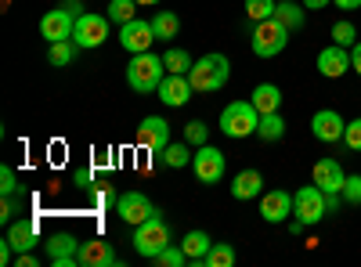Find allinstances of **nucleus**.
<instances>
[{"label":"nucleus","instance_id":"37","mask_svg":"<svg viewBox=\"0 0 361 267\" xmlns=\"http://www.w3.org/2000/svg\"><path fill=\"white\" fill-rule=\"evenodd\" d=\"M343 144L350 148V152H361V116L347 123V130H343Z\"/></svg>","mask_w":361,"mask_h":267},{"label":"nucleus","instance_id":"38","mask_svg":"<svg viewBox=\"0 0 361 267\" xmlns=\"http://www.w3.org/2000/svg\"><path fill=\"white\" fill-rule=\"evenodd\" d=\"M0 192H4V195H18V173L11 166H0Z\"/></svg>","mask_w":361,"mask_h":267},{"label":"nucleus","instance_id":"35","mask_svg":"<svg viewBox=\"0 0 361 267\" xmlns=\"http://www.w3.org/2000/svg\"><path fill=\"white\" fill-rule=\"evenodd\" d=\"M343 202L347 206H361V173H347V185H343Z\"/></svg>","mask_w":361,"mask_h":267},{"label":"nucleus","instance_id":"24","mask_svg":"<svg viewBox=\"0 0 361 267\" xmlns=\"http://www.w3.org/2000/svg\"><path fill=\"white\" fill-rule=\"evenodd\" d=\"M304 11H307V8H304V4H296V0H282V4L275 8V18H279V22L289 29V33H293V29L304 25V18H307Z\"/></svg>","mask_w":361,"mask_h":267},{"label":"nucleus","instance_id":"21","mask_svg":"<svg viewBox=\"0 0 361 267\" xmlns=\"http://www.w3.org/2000/svg\"><path fill=\"white\" fill-rule=\"evenodd\" d=\"M231 195H235L238 202L260 199V195H264V177H260V170H243V173H235V181H231Z\"/></svg>","mask_w":361,"mask_h":267},{"label":"nucleus","instance_id":"46","mask_svg":"<svg viewBox=\"0 0 361 267\" xmlns=\"http://www.w3.org/2000/svg\"><path fill=\"white\" fill-rule=\"evenodd\" d=\"M329 4H333V0H304L307 11H322V8H329Z\"/></svg>","mask_w":361,"mask_h":267},{"label":"nucleus","instance_id":"15","mask_svg":"<svg viewBox=\"0 0 361 267\" xmlns=\"http://www.w3.org/2000/svg\"><path fill=\"white\" fill-rule=\"evenodd\" d=\"M76 260H80V267H112V263H119L109 239H80Z\"/></svg>","mask_w":361,"mask_h":267},{"label":"nucleus","instance_id":"6","mask_svg":"<svg viewBox=\"0 0 361 267\" xmlns=\"http://www.w3.org/2000/svg\"><path fill=\"white\" fill-rule=\"evenodd\" d=\"M293 217H300L307 228L311 224H322L329 217V199L318 185H307V188H300L293 192Z\"/></svg>","mask_w":361,"mask_h":267},{"label":"nucleus","instance_id":"25","mask_svg":"<svg viewBox=\"0 0 361 267\" xmlns=\"http://www.w3.org/2000/svg\"><path fill=\"white\" fill-rule=\"evenodd\" d=\"M159 156H163V163H166L170 170H185V166H192V144H188V141H185V144H173V141H170Z\"/></svg>","mask_w":361,"mask_h":267},{"label":"nucleus","instance_id":"22","mask_svg":"<svg viewBox=\"0 0 361 267\" xmlns=\"http://www.w3.org/2000/svg\"><path fill=\"white\" fill-rule=\"evenodd\" d=\"M253 105H257L260 116L279 112V108H282V91H279L275 83H257V87H253Z\"/></svg>","mask_w":361,"mask_h":267},{"label":"nucleus","instance_id":"33","mask_svg":"<svg viewBox=\"0 0 361 267\" xmlns=\"http://www.w3.org/2000/svg\"><path fill=\"white\" fill-rule=\"evenodd\" d=\"M156 263L159 267H185L188 263V253L180 249V246H166L163 253H156Z\"/></svg>","mask_w":361,"mask_h":267},{"label":"nucleus","instance_id":"10","mask_svg":"<svg viewBox=\"0 0 361 267\" xmlns=\"http://www.w3.org/2000/svg\"><path fill=\"white\" fill-rule=\"evenodd\" d=\"M166 144H170V123L163 116H145L137 123V148H145V152H163Z\"/></svg>","mask_w":361,"mask_h":267},{"label":"nucleus","instance_id":"29","mask_svg":"<svg viewBox=\"0 0 361 267\" xmlns=\"http://www.w3.org/2000/svg\"><path fill=\"white\" fill-rule=\"evenodd\" d=\"M152 29H156V40H173L177 29H180V18H177L173 11H156Z\"/></svg>","mask_w":361,"mask_h":267},{"label":"nucleus","instance_id":"3","mask_svg":"<svg viewBox=\"0 0 361 267\" xmlns=\"http://www.w3.org/2000/svg\"><path fill=\"white\" fill-rule=\"evenodd\" d=\"M130 246H134V253H137V256L156 260V253H163V249L170 246V224H166L159 213H152L145 224H137V228H134Z\"/></svg>","mask_w":361,"mask_h":267},{"label":"nucleus","instance_id":"19","mask_svg":"<svg viewBox=\"0 0 361 267\" xmlns=\"http://www.w3.org/2000/svg\"><path fill=\"white\" fill-rule=\"evenodd\" d=\"M318 73L325 76V80H340L343 73H350V51L347 47H340V44H333V47H325V51H318Z\"/></svg>","mask_w":361,"mask_h":267},{"label":"nucleus","instance_id":"13","mask_svg":"<svg viewBox=\"0 0 361 267\" xmlns=\"http://www.w3.org/2000/svg\"><path fill=\"white\" fill-rule=\"evenodd\" d=\"M343 130H347V120H343L336 108H318V112L311 116V134H314L318 141H325V144L343 141Z\"/></svg>","mask_w":361,"mask_h":267},{"label":"nucleus","instance_id":"44","mask_svg":"<svg viewBox=\"0 0 361 267\" xmlns=\"http://www.w3.org/2000/svg\"><path fill=\"white\" fill-rule=\"evenodd\" d=\"M333 4H336L340 11H357V8H361V0H333Z\"/></svg>","mask_w":361,"mask_h":267},{"label":"nucleus","instance_id":"42","mask_svg":"<svg viewBox=\"0 0 361 267\" xmlns=\"http://www.w3.org/2000/svg\"><path fill=\"white\" fill-rule=\"evenodd\" d=\"M350 69H354V73L361 76V40H357V44L350 47Z\"/></svg>","mask_w":361,"mask_h":267},{"label":"nucleus","instance_id":"41","mask_svg":"<svg viewBox=\"0 0 361 267\" xmlns=\"http://www.w3.org/2000/svg\"><path fill=\"white\" fill-rule=\"evenodd\" d=\"M119 199H116V192L112 188H98L94 192V210H109V206H116Z\"/></svg>","mask_w":361,"mask_h":267},{"label":"nucleus","instance_id":"30","mask_svg":"<svg viewBox=\"0 0 361 267\" xmlns=\"http://www.w3.org/2000/svg\"><path fill=\"white\" fill-rule=\"evenodd\" d=\"M130 18H137V0H112L109 4V22L127 25Z\"/></svg>","mask_w":361,"mask_h":267},{"label":"nucleus","instance_id":"32","mask_svg":"<svg viewBox=\"0 0 361 267\" xmlns=\"http://www.w3.org/2000/svg\"><path fill=\"white\" fill-rule=\"evenodd\" d=\"M275 0H246V18L250 22H264V18H271L275 15Z\"/></svg>","mask_w":361,"mask_h":267},{"label":"nucleus","instance_id":"7","mask_svg":"<svg viewBox=\"0 0 361 267\" xmlns=\"http://www.w3.org/2000/svg\"><path fill=\"white\" fill-rule=\"evenodd\" d=\"M109 40V18L105 15H94V11H83L76 15V25H73V44L80 51H94Z\"/></svg>","mask_w":361,"mask_h":267},{"label":"nucleus","instance_id":"1","mask_svg":"<svg viewBox=\"0 0 361 267\" xmlns=\"http://www.w3.org/2000/svg\"><path fill=\"white\" fill-rule=\"evenodd\" d=\"M231 76V62L224 54H202L199 62L188 69V83L195 94H214V91H224V83Z\"/></svg>","mask_w":361,"mask_h":267},{"label":"nucleus","instance_id":"2","mask_svg":"<svg viewBox=\"0 0 361 267\" xmlns=\"http://www.w3.org/2000/svg\"><path fill=\"white\" fill-rule=\"evenodd\" d=\"M163 76H166L163 54H152V51L130 54V66H127V87H130V91H137V94H152V91H159Z\"/></svg>","mask_w":361,"mask_h":267},{"label":"nucleus","instance_id":"31","mask_svg":"<svg viewBox=\"0 0 361 267\" xmlns=\"http://www.w3.org/2000/svg\"><path fill=\"white\" fill-rule=\"evenodd\" d=\"M202 263H206V267H231V263H235V249H231L228 242H214Z\"/></svg>","mask_w":361,"mask_h":267},{"label":"nucleus","instance_id":"9","mask_svg":"<svg viewBox=\"0 0 361 267\" xmlns=\"http://www.w3.org/2000/svg\"><path fill=\"white\" fill-rule=\"evenodd\" d=\"M116 213H119V221H123V224L137 228L152 213H159V210L152 206V199H148L145 192H123V195H119V202H116Z\"/></svg>","mask_w":361,"mask_h":267},{"label":"nucleus","instance_id":"17","mask_svg":"<svg viewBox=\"0 0 361 267\" xmlns=\"http://www.w3.org/2000/svg\"><path fill=\"white\" fill-rule=\"evenodd\" d=\"M73 25H76V15H73L69 8L47 11V15L40 18V37H44L47 44H54V40H73Z\"/></svg>","mask_w":361,"mask_h":267},{"label":"nucleus","instance_id":"12","mask_svg":"<svg viewBox=\"0 0 361 267\" xmlns=\"http://www.w3.org/2000/svg\"><path fill=\"white\" fill-rule=\"evenodd\" d=\"M311 181L325 192V195H340L343 192V185H347V170L340 166V159H318L314 163V170H311Z\"/></svg>","mask_w":361,"mask_h":267},{"label":"nucleus","instance_id":"16","mask_svg":"<svg viewBox=\"0 0 361 267\" xmlns=\"http://www.w3.org/2000/svg\"><path fill=\"white\" fill-rule=\"evenodd\" d=\"M76 249H80L76 235H69V231L51 235V239H47V260H51V267H80Z\"/></svg>","mask_w":361,"mask_h":267},{"label":"nucleus","instance_id":"18","mask_svg":"<svg viewBox=\"0 0 361 267\" xmlns=\"http://www.w3.org/2000/svg\"><path fill=\"white\" fill-rule=\"evenodd\" d=\"M156 94H159V101H163V105H170V108H180V105H188V98H192L195 91H192L188 76H180V73H166Z\"/></svg>","mask_w":361,"mask_h":267},{"label":"nucleus","instance_id":"8","mask_svg":"<svg viewBox=\"0 0 361 267\" xmlns=\"http://www.w3.org/2000/svg\"><path fill=\"white\" fill-rule=\"evenodd\" d=\"M192 166H195L199 185H217V181H224V166H228V159H224L221 148H214V144H199V148H195V156H192Z\"/></svg>","mask_w":361,"mask_h":267},{"label":"nucleus","instance_id":"40","mask_svg":"<svg viewBox=\"0 0 361 267\" xmlns=\"http://www.w3.org/2000/svg\"><path fill=\"white\" fill-rule=\"evenodd\" d=\"M18 210H22L18 195H4V206H0V221H4V224H11V221L18 217Z\"/></svg>","mask_w":361,"mask_h":267},{"label":"nucleus","instance_id":"39","mask_svg":"<svg viewBox=\"0 0 361 267\" xmlns=\"http://www.w3.org/2000/svg\"><path fill=\"white\" fill-rule=\"evenodd\" d=\"M73 185H76L80 192H90V188H94V166H80V170L73 173Z\"/></svg>","mask_w":361,"mask_h":267},{"label":"nucleus","instance_id":"11","mask_svg":"<svg viewBox=\"0 0 361 267\" xmlns=\"http://www.w3.org/2000/svg\"><path fill=\"white\" fill-rule=\"evenodd\" d=\"M119 44H123L130 54L152 51V44H156V29H152V22H145V18H130L127 25H119Z\"/></svg>","mask_w":361,"mask_h":267},{"label":"nucleus","instance_id":"5","mask_svg":"<svg viewBox=\"0 0 361 267\" xmlns=\"http://www.w3.org/2000/svg\"><path fill=\"white\" fill-rule=\"evenodd\" d=\"M253 54L257 58H275V54H282L286 51V44H289V29L271 15V18H264V22H253Z\"/></svg>","mask_w":361,"mask_h":267},{"label":"nucleus","instance_id":"36","mask_svg":"<svg viewBox=\"0 0 361 267\" xmlns=\"http://www.w3.org/2000/svg\"><path fill=\"white\" fill-rule=\"evenodd\" d=\"M206 137H209V127L202 123V120H192V123H185V141L188 144H206Z\"/></svg>","mask_w":361,"mask_h":267},{"label":"nucleus","instance_id":"23","mask_svg":"<svg viewBox=\"0 0 361 267\" xmlns=\"http://www.w3.org/2000/svg\"><path fill=\"white\" fill-rule=\"evenodd\" d=\"M209 246H214V239H209L206 231H188L185 242H180V249L188 253V263H202L206 253H209Z\"/></svg>","mask_w":361,"mask_h":267},{"label":"nucleus","instance_id":"27","mask_svg":"<svg viewBox=\"0 0 361 267\" xmlns=\"http://www.w3.org/2000/svg\"><path fill=\"white\" fill-rule=\"evenodd\" d=\"M73 58H76V44H73V40H54V44H47V62H51V66L66 69V66H73Z\"/></svg>","mask_w":361,"mask_h":267},{"label":"nucleus","instance_id":"47","mask_svg":"<svg viewBox=\"0 0 361 267\" xmlns=\"http://www.w3.org/2000/svg\"><path fill=\"white\" fill-rule=\"evenodd\" d=\"M141 8H152V4H163V0H137Z\"/></svg>","mask_w":361,"mask_h":267},{"label":"nucleus","instance_id":"28","mask_svg":"<svg viewBox=\"0 0 361 267\" xmlns=\"http://www.w3.org/2000/svg\"><path fill=\"white\" fill-rule=\"evenodd\" d=\"M163 66H166V73H180V76H188V69H192L195 62H192V54H188L185 47H170V51L163 54Z\"/></svg>","mask_w":361,"mask_h":267},{"label":"nucleus","instance_id":"43","mask_svg":"<svg viewBox=\"0 0 361 267\" xmlns=\"http://www.w3.org/2000/svg\"><path fill=\"white\" fill-rule=\"evenodd\" d=\"M15 263H18V267H37L40 260L33 256V249H29V253H18V256H15Z\"/></svg>","mask_w":361,"mask_h":267},{"label":"nucleus","instance_id":"45","mask_svg":"<svg viewBox=\"0 0 361 267\" xmlns=\"http://www.w3.org/2000/svg\"><path fill=\"white\" fill-rule=\"evenodd\" d=\"M98 159H94V170H102V166H112V152H94Z\"/></svg>","mask_w":361,"mask_h":267},{"label":"nucleus","instance_id":"26","mask_svg":"<svg viewBox=\"0 0 361 267\" xmlns=\"http://www.w3.org/2000/svg\"><path fill=\"white\" fill-rule=\"evenodd\" d=\"M257 137H264V141H282V137H286V120H282V112H267V116H260Z\"/></svg>","mask_w":361,"mask_h":267},{"label":"nucleus","instance_id":"34","mask_svg":"<svg viewBox=\"0 0 361 267\" xmlns=\"http://www.w3.org/2000/svg\"><path fill=\"white\" fill-rule=\"evenodd\" d=\"M333 44H340V47H354V44H357L354 22H336V25H333Z\"/></svg>","mask_w":361,"mask_h":267},{"label":"nucleus","instance_id":"20","mask_svg":"<svg viewBox=\"0 0 361 267\" xmlns=\"http://www.w3.org/2000/svg\"><path fill=\"white\" fill-rule=\"evenodd\" d=\"M8 242L15 246V253H29V249H37L40 239H37V221H11L8 224Z\"/></svg>","mask_w":361,"mask_h":267},{"label":"nucleus","instance_id":"4","mask_svg":"<svg viewBox=\"0 0 361 267\" xmlns=\"http://www.w3.org/2000/svg\"><path fill=\"white\" fill-rule=\"evenodd\" d=\"M257 127H260V112H257L253 101H231V105H224V112H221L224 137L243 141V137H253Z\"/></svg>","mask_w":361,"mask_h":267},{"label":"nucleus","instance_id":"14","mask_svg":"<svg viewBox=\"0 0 361 267\" xmlns=\"http://www.w3.org/2000/svg\"><path fill=\"white\" fill-rule=\"evenodd\" d=\"M260 217L267 224H286L293 217V192L286 188H271L260 195Z\"/></svg>","mask_w":361,"mask_h":267}]
</instances>
